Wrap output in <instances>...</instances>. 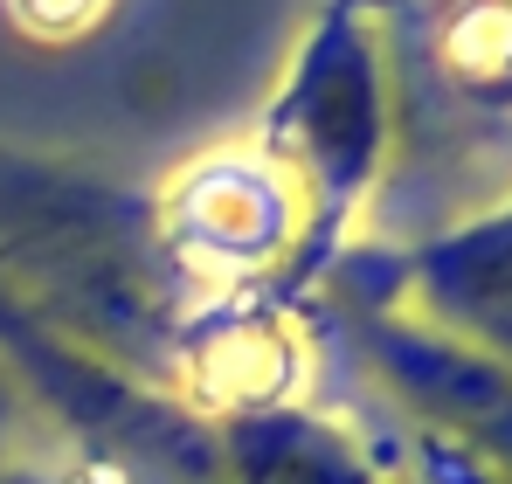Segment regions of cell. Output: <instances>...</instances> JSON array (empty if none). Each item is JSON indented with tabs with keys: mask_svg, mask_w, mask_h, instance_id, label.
Here are the masks:
<instances>
[{
	"mask_svg": "<svg viewBox=\"0 0 512 484\" xmlns=\"http://www.w3.org/2000/svg\"><path fill=\"white\" fill-rule=\"evenodd\" d=\"M167 249L173 263H194L208 277H263L277 263V284L263 291L270 305H284V277L298 256V201L284 187V173L263 153L194 166V180L167 201Z\"/></svg>",
	"mask_w": 512,
	"mask_h": 484,
	"instance_id": "obj_2",
	"label": "cell"
},
{
	"mask_svg": "<svg viewBox=\"0 0 512 484\" xmlns=\"http://www.w3.org/2000/svg\"><path fill=\"white\" fill-rule=\"evenodd\" d=\"M0 484H77V478H56V471L28 464V457H21V450H7V436H0Z\"/></svg>",
	"mask_w": 512,
	"mask_h": 484,
	"instance_id": "obj_5",
	"label": "cell"
},
{
	"mask_svg": "<svg viewBox=\"0 0 512 484\" xmlns=\"http://www.w3.org/2000/svg\"><path fill=\"white\" fill-rule=\"evenodd\" d=\"M416 284L471 325H512V215L416 256Z\"/></svg>",
	"mask_w": 512,
	"mask_h": 484,
	"instance_id": "obj_3",
	"label": "cell"
},
{
	"mask_svg": "<svg viewBox=\"0 0 512 484\" xmlns=\"http://www.w3.org/2000/svg\"><path fill=\"white\" fill-rule=\"evenodd\" d=\"M367 0H333L326 21L305 35L291 77L270 104L263 125V160L284 173L298 201V256L284 277V305L319 277V263L340 249V229L353 201L367 194L374 160H381V49L360 14Z\"/></svg>",
	"mask_w": 512,
	"mask_h": 484,
	"instance_id": "obj_1",
	"label": "cell"
},
{
	"mask_svg": "<svg viewBox=\"0 0 512 484\" xmlns=\"http://www.w3.org/2000/svg\"><path fill=\"white\" fill-rule=\"evenodd\" d=\"M21 21H42V28H77L84 14H97V0H14Z\"/></svg>",
	"mask_w": 512,
	"mask_h": 484,
	"instance_id": "obj_4",
	"label": "cell"
}]
</instances>
